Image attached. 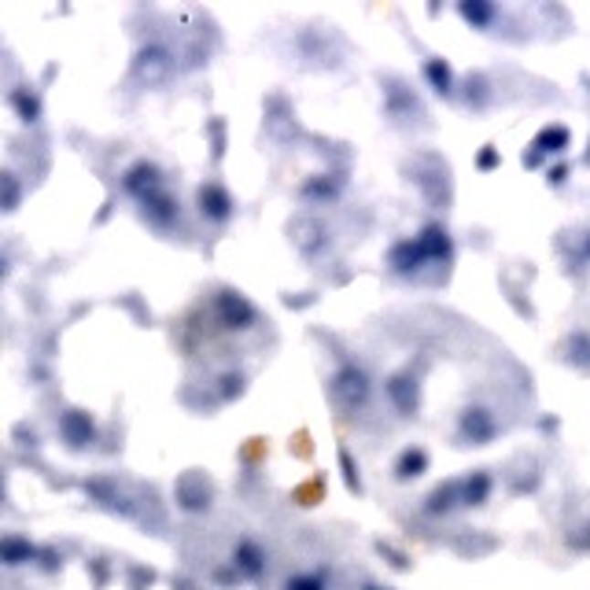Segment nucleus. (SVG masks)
Returning a JSON list of instances; mask_svg holds the SVG:
<instances>
[{
	"label": "nucleus",
	"instance_id": "f257e3e1",
	"mask_svg": "<svg viewBox=\"0 0 590 590\" xmlns=\"http://www.w3.org/2000/svg\"><path fill=\"white\" fill-rule=\"evenodd\" d=\"M0 557L12 561V564H19V561L34 557V550H30L26 543H19V539H5V543H0Z\"/></svg>",
	"mask_w": 590,
	"mask_h": 590
}]
</instances>
